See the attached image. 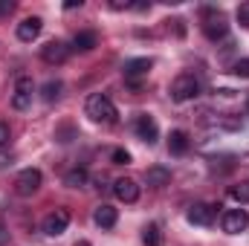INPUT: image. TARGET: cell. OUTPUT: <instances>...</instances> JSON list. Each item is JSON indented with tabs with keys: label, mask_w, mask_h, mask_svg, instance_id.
<instances>
[{
	"label": "cell",
	"mask_w": 249,
	"mask_h": 246,
	"mask_svg": "<svg viewBox=\"0 0 249 246\" xmlns=\"http://www.w3.org/2000/svg\"><path fill=\"white\" fill-rule=\"evenodd\" d=\"M87 116H90L93 122L113 124L119 113H116V105L110 102V96H105V93H93V96L87 99Z\"/></svg>",
	"instance_id": "obj_1"
},
{
	"label": "cell",
	"mask_w": 249,
	"mask_h": 246,
	"mask_svg": "<svg viewBox=\"0 0 249 246\" xmlns=\"http://www.w3.org/2000/svg\"><path fill=\"white\" fill-rule=\"evenodd\" d=\"M197 96H200V81L191 72H183V75L174 78V84H171V99L174 102H191Z\"/></svg>",
	"instance_id": "obj_2"
},
{
	"label": "cell",
	"mask_w": 249,
	"mask_h": 246,
	"mask_svg": "<svg viewBox=\"0 0 249 246\" xmlns=\"http://www.w3.org/2000/svg\"><path fill=\"white\" fill-rule=\"evenodd\" d=\"M44 183V174L38 171V168H23L20 174H18V180H15V191L20 194V197H32L38 188Z\"/></svg>",
	"instance_id": "obj_3"
},
{
	"label": "cell",
	"mask_w": 249,
	"mask_h": 246,
	"mask_svg": "<svg viewBox=\"0 0 249 246\" xmlns=\"http://www.w3.org/2000/svg\"><path fill=\"white\" fill-rule=\"evenodd\" d=\"M217 209L220 206H212V203H194L191 209H188V223H194V226H212L214 220H217Z\"/></svg>",
	"instance_id": "obj_4"
},
{
	"label": "cell",
	"mask_w": 249,
	"mask_h": 246,
	"mask_svg": "<svg viewBox=\"0 0 249 246\" xmlns=\"http://www.w3.org/2000/svg\"><path fill=\"white\" fill-rule=\"evenodd\" d=\"M67 226H70V211L67 209H55V211H50L47 217H44V235H50V238H58L67 232Z\"/></svg>",
	"instance_id": "obj_5"
},
{
	"label": "cell",
	"mask_w": 249,
	"mask_h": 246,
	"mask_svg": "<svg viewBox=\"0 0 249 246\" xmlns=\"http://www.w3.org/2000/svg\"><path fill=\"white\" fill-rule=\"evenodd\" d=\"M220 226H223L226 235H241V232L249 226V214L244 211V209H229V211H223Z\"/></svg>",
	"instance_id": "obj_6"
},
{
	"label": "cell",
	"mask_w": 249,
	"mask_h": 246,
	"mask_svg": "<svg viewBox=\"0 0 249 246\" xmlns=\"http://www.w3.org/2000/svg\"><path fill=\"white\" fill-rule=\"evenodd\" d=\"M133 130H136V136H139L142 142H148V145H154V142L160 139V127L154 122V116H148V113H139V116H136Z\"/></svg>",
	"instance_id": "obj_7"
},
{
	"label": "cell",
	"mask_w": 249,
	"mask_h": 246,
	"mask_svg": "<svg viewBox=\"0 0 249 246\" xmlns=\"http://www.w3.org/2000/svg\"><path fill=\"white\" fill-rule=\"evenodd\" d=\"M41 58H44L47 64H64L67 58H70V47H67L64 41H50V44H44Z\"/></svg>",
	"instance_id": "obj_8"
},
{
	"label": "cell",
	"mask_w": 249,
	"mask_h": 246,
	"mask_svg": "<svg viewBox=\"0 0 249 246\" xmlns=\"http://www.w3.org/2000/svg\"><path fill=\"white\" fill-rule=\"evenodd\" d=\"M41 29H44V20H41V18H26V20L18 23V38H20L23 44H32V41L41 35Z\"/></svg>",
	"instance_id": "obj_9"
},
{
	"label": "cell",
	"mask_w": 249,
	"mask_h": 246,
	"mask_svg": "<svg viewBox=\"0 0 249 246\" xmlns=\"http://www.w3.org/2000/svg\"><path fill=\"white\" fill-rule=\"evenodd\" d=\"M113 194H116L122 203H136V200H139V185L133 183L130 177H122V180L113 183Z\"/></svg>",
	"instance_id": "obj_10"
},
{
	"label": "cell",
	"mask_w": 249,
	"mask_h": 246,
	"mask_svg": "<svg viewBox=\"0 0 249 246\" xmlns=\"http://www.w3.org/2000/svg\"><path fill=\"white\" fill-rule=\"evenodd\" d=\"M203 32H206V38H209V41H217V38H223V35L229 32V23H226V18L217 12L214 18H209V20L203 23Z\"/></svg>",
	"instance_id": "obj_11"
},
{
	"label": "cell",
	"mask_w": 249,
	"mask_h": 246,
	"mask_svg": "<svg viewBox=\"0 0 249 246\" xmlns=\"http://www.w3.org/2000/svg\"><path fill=\"white\" fill-rule=\"evenodd\" d=\"M96 47H99V35L96 32H75L72 44H70V53H90Z\"/></svg>",
	"instance_id": "obj_12"
},
{
	"label": "cell",
	"mask_w": 249,
	"mask_h": 246,
	"mask_svg": "<svg viewBox=\"0 0 249 246\" xmlns=\"http://www.w3.org/2000/svg\"><path fill=\"white\" fill-rule=\"evenodd\" d=\"M151 67H154L151 58H130V61H124L122 72H124V78H127V81H136L139 75H148V70H151Z\"/></svg>",
	"instance_id": "obj_13"
},
{
	"label": "cell",
	"mask_w": 249,
	"mask_h": 246,
	"mask_svg": "<svg viewBox=\"0 0 249 246\" xmlns=\"http://www.w3.org/2000/svg\"><path fill=\"white\" fill-rule=\"evenodd\" d=\"M93 220H96V226H102V229H113L116 226V220H119V211L113 209V206H99L96 211H93Z\"/></svg>",
	"instance_id": "obj_14"
},
{
	"label": "cell",
	"mask_w": 249,
	"mask_h": 246,
	"mask_svg": "<svg viewBox=\"0 0 249 246\" xmlns=\"http://www.w3.org/2000/svg\"><path fill=\"white\" fill-rule=\"evenodd\" d=\"M145 183L151 185V188H162V185L171 183V171H168L165 165H151V168L145 171Z\"/></svg>",
	"instance_id": "obj_15"
},
{
	"label": "cell",
	"mask_w": 249,
	"mask_h": 246,
	"mask_svg": "<svg viewBox=\"0 0 249 246\" xmlns=\"http://www.w3.org/2000/svg\"><path fill=\"white\" fill-rule=\"evenodd\" d=\"M188 148H191V139H188L186 130H171V136H168V154L183 157Z\"/></svg>",
	"instance_id": "obj_16"
},
{
	"label": "cell",
	"mask_w": 249,
	"mask_h": 246,
	"mask_svg": "<svg viewBox=\"0 0 249 246\" xmlns=\"http://www.w3.org/2000/svg\"><path fill=\"white\" fill-rule=\"evenodd\" d=\"M87 180H90L87 168H70V171L64 174V185H67V188H84Z\"/></svg>",
	"instance_id": "obj_17"
},
{
	"label": "cell",
	"mask_w": 249,
	"mask_h": 246,
	"mask_svg": "<svg viewBox=\"0 0 249 246\" xmlns=\"http://www.w3.org/2000/svg\"><path fill=\"white\" fill-rule=\"evenodd\" d=\"M61 90H64V84L55 78V81H47L44 87H41V99L44 102H58L61 99Z\"/></svg>",
	"instance_id": "obj_18"
},
{
	"label": "cell",
	"mask_w": 249,
	"mask_h": 246,
	"mask_svg": "<svg viewBox=\"0 0 249 246\" xmlns=\"http://www.w3.org/2000/svg\"><path fill=\"white\" fill-rule=\"evenodd\" d=\"M142 241H145V246H162V232H160V226H157V223H148V226L142 229Z\"/></svg>",
	"instance_id": "obj_19"
},
{
	"label": "cell",
	"mask_w": 249,
	"mask_h": 246,
	"mask_svg": "<svg viewBox=\"0 0 249 246\" xmlns=\"http://www.w3.org/2000/svg\"><path fill=\"white\" fill-rule=\"evenodd\" d=\"M232 197L241 203V206H249V180H244V183L232 185Z\"/></svg>",
	"instance_id": "obj_20"
},
{
	"label": "cell",
	"mask_w": 249,
	"mask_h": 246,
	"mask_svg": "<svg viewBox=\"0 0 249 246\" xmlns=\"http://www.w3.org/2000/svg\"><path fill=\"white\" fill-rule=\"evenodd\" d=\"M29 105H32V96H26V93H15L12 96V107L15 110H26Z\"/></svg>",
	"instance_id": "obj_21"
},
{
	"label": "cell",
	"mask_w": 249,
	"mask_h": 246,
	"mask_svg": "<svg viewBox=\"0 0 249 246\" xmlns=\"http://www.w3.org/2000/svg\"><path fill=\"white\" fill-rule=\"evenodd\" d=\"M15 93H26V96H32V78H29V75H20V78L15 81Z\"/></svg>",
	"instance_id": "obj_22"
},
{
	"label": "cell",
	"mask_w": 249,
	"mask_h": 246,
	"mask_svg": "<svg viewBox=\"0 0 249 246\" xmlns=\"http://www.w3.org/2000/svg\"><path fill=\"white\" fill-rule=\"evenodd\" d=\"M110 159H113V165H130V154H127L124 148H116V151L110 154Z\"/></svg>",
	"instance_id": "obj_23"
},
{
	"label": "cell",
	"mask_w": 249,
	"mask_h": 246,
	"mask_svg": "<svg viewBox=\"0 0 249 246\" xmlns=\"http://www.w3.org/2000/svg\"><path fill=\"white\" fill-rule=\"evenodd\" d=\"M232 72H235L238 78H249V58H241V61H235Z\"/></svg>",
	"instance_id": "obj_24"
},
{
	"label": "cell",
	"mask_w": 249,
	"mask_h": 246,
	"mask_svg": "<svg viewBox=\"0 0 249 246\" xmlns=\"http://www.w3.org/2000/svg\"><path fill=\"white\" fill-rule=\"evenodd\" d=\"M238 20H241V26H249V3L238 6Z\"/></svg>",
	"instance_id": "obj_25"
},
{
	"label": "cell",
	"mask_w": 249,
	"mask_h": 246,
	"mask_svg": "<svg viewBox=\"0 0 249 246\" xmlns=\"http://www.w3.org/2000/svg\"><path fill=\"white\" fill-rule=\"evenodd\" d=\"M9 139H12V130H9V124L0 122V148H3V145H9Z\"/></svg>",
	"instance_id": "obj_26"
},
{
	"label": "cell",
	"mask_w": 249,
	"mask_h": 246,
	"mask_svg": "<svg viewBox=\"0 0 249 246\" xmlns=\"http://www.w3.org/2000/svg\"><path fill=\"white\" fill-rule=\"evenodd\" d=\"M12 9H15L12 0H0V15H6V12H12Z\"/></svg>",
	"instance_id": "obj_27"
},
{
	"label": "cell",
	"mask_w": 249,
	"mask_h": 246,
	"mask_svg": "<svg viewBox=\"0 0 249 246\" xmlns=\"http://www.w3.org/2000/svg\"><path fill=\"white\" fill-rule=\"evenodd\" d=\"M6 244H9V229L0 223V246H6Z\"/></svg>",
	"instance_id": "obj_28"
},
{
	"label": "cell",
	"mask_w": 249,
	"mask_h": 246,
	"mask_svg": "<svg viewBox=\"0 0 249 246\" xmlns=\"http://www.w3.org/2000/svg\"><path fill=\"white\" fill-rule=\"evenodd\" d=\"M81 3H84V0H67L64 9H81Z\"/></svg>",
	"instance_id": "obj_29"
},
{
	"label": "cell",
	"mask_w": 249,
	"mask_h": 246,
	"mask_svg": "<svg viewBox=\"0 0 249 246\" xmlns=\"http://www.w3.org/2000/svg\"><path fill=\"white\" fill-rule=\"evenodd\" d=\"M75 246H90V244H87V241H78V244H75Z\"/></svg>",
	"instance_id": "obj_30"
},
{
	"label": "cell",
	"mask_w": 249,
	"mask_h": 246,
	"mask_svg": "<svg viewBox=\"0 0 249 246\" xmlns=\"http://www.w3.org/2000/svg\"><path fill=\"white\" fill-rule=\"evenodd\" d=\"M247 110H249V105H247Z\"/></svg>",
	"instance_id": "obj_31"
}]
</instances>
